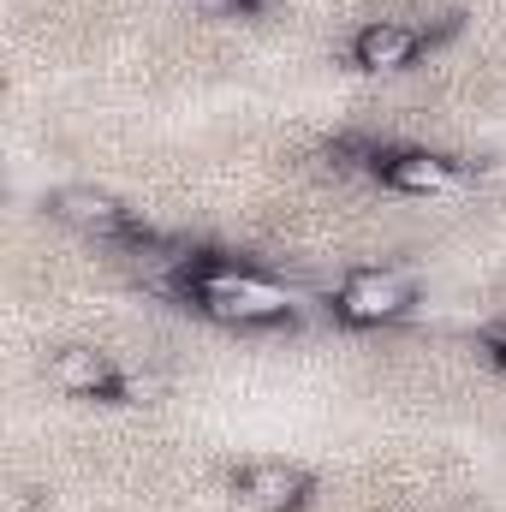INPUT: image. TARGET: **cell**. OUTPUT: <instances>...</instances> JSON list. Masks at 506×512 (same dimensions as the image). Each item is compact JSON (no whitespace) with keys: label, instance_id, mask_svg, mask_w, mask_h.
<instances>
[{"label":"cell","instance_id":"ba28073f","mask_svg":"<svg viewBox=\"0 0 506 512\" xmlns=\"http://www.w3.org/2000/svg\"><path fill=\"white\" fill-rule=\"evenodd\" d=\"M262 0H197V12L203 18H245V12H256Z\"/></svg>","mask_w":506,"mask_h":512},{"label":"cell","instance_id":"9c48e42d","mask_svg":"<svg viewBox=\"0 0 506 512\" xmlns=\"http://www.w3.org/2000/svg\"><path fill=\"white\" fill-rule=\"evenodd\" d=\"M483 346H489V358H495V370L506 376V322H501V328H489V334H483Z\"/></svg>","mask_w":506,"mask_h":512},{"label":"cell","instance_id":"5b68a950","mask_svg":"<svg viewBox=\"0 0 506 512\" xmlns=\"http://www.w3.org/2000/svg\"><path fill=\"white\" fill-rule=\"evenodd\" d=\"M233 495L245 512H304L316 495V477L292 459H256L233 477Z\"/></svg>","mask_w":506,"mask_h":512},{"label":"cell","instance_id":"277c9868","mask_svg":"<svg viewBox=\"0 0 506 512\" xmlns=\"http://www.w3.org/2000/svg\"><path fill=\"white\" fill-rule=\"evenodd\" d=\"M423 54H429V36L417 24H405V18H364L352 30V66L358 72L393 78V72H411Z\"/></svg>","mask_w":506,"mask_h":512},{"label":"cell","instance_id":"6da1fadb","mask_svg":"<svg viewBox=\"0 0 506 512\" xmlns=\"http://www.w3.org/2000/svg\"><path fill=\"white\" fill-rule=\"evenodd\" d=\"M179 298L221 328H286L298 316V292L286 280L245 268V262H227V256H191Z\"/></svg>","mask_w":506,"mask_h":512},{"label":"cell","instance_id":"52a82bcc","mask_svg":"<svg viewBox=\"0 0 506 512\" xmlns=\"http://www.w3.org/2000/svg\"><path fill=\"white\" fill-rule=\"evenodd\" d=\"M126 382L131 376L96 346H60L48 358V387L66 393V399H120Z\"/></svg>","mask_w":506,"mask_h":512},{"label":"cell","instance_id":"3957f363","mask_svg":"<svg viewBox=\"0 0 506 512\" xmlns=\"http://www.w3.org/2000/svg\"><path fill=\"white\" fill-rule=\"evenodd\" d=\"M48 221H60V227H72V233H84V239H108V245H131L137 233H149L143 221H137V209L120 203L114 191H102V185H60V191H48Z\"/></svg>","mask_w":506,"mask_h":512},{"label":"cell","instance_id":"7a4b0ae2","mask_svg":"<svg viewBox=\"0 0 506 512\" xmlns=\"http://www.w3.org/2000/svg\"><path fill=\"white\" fill-rule=\"evenodd\" d=\"M328 310H334V322H346V328H393V322H405V316L417 310V280H411L405 268L364 262V268H352V274L334 286Z\"/></svg>","mask_w":506,"mask_h":512},{"label":"cell","instance_id":"8992f818","mask_svg":"<svg viewBox=\"0 0 506 512\" xmlns=\"http://www.w3.org/2000/svg\"><path fill=\"white\" fill-rule=\"evenodd\" d=\"M376 179L399 197H447L465 185V167L453 155H435V149H387L376 161Z\"/></svg>","mask_w":506,"mask_h":512}]
</instances>
